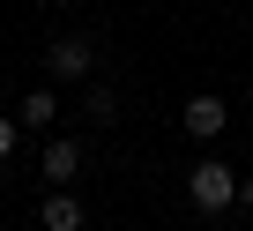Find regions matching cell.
I'll return each mask as SVG.
<instances>
[{"label":"cell","mask_w":253,"mask_h":231,"mask_svg":"<svg viewBox=\"0 0 253 231\" xmlns=\"http://www.w3.org/2000/svg\"><path fill=\"white\" fill-rule=\"evenodd\" d=\"M238 179H246V172H231L223 157H201V164L186 172V201H194L201 216H223V209L238 201Z\"/></svg>","instance_id":"6da1fadb"},{"label":"cell","mask_w":253,"mask_h":231,"mask_svg":"<svg viewBox=\"0 0 253 231\" xmlns=\"http://www.w3.org/2000/svg\"><path fill=\"white\" fill-rule=\"evenodd\" d=\"M45 75L52 82H97V45L89 38H52L45 45Z\"/></svg>","instance_id":"7a4b0ae2"},{"label":"cell","mask_w":253,"mask_h":231,"mask_svg":"<svg viewBox=\"0 0 253 231\" xmlns=\"http://www.w3.org/2000/svg\"><path fill=\"white\" fill-rule=\"evenodd\" d=\"M179 127H186L194 142H216V135L231 127V112H223V97H209V90H201V97H186V104H179Z\"/></svg>","instance_id":"3957f363"},{"label":"cell","mask_w":253,"mask_h":231,"mask_svg":"<svg viewBox=\"0 0 253 231\" xmlns=\"http://www.w3.org/2000/svg\"><path fill=\"white\" fill-rule=\"evenodd\" d=\"M38 179H52V186L82 179V142H45V157H38Z\"/></svg>","instance_id":"277c9868"},{"label":"cell","mask_w":253,"mask_h":231,"mask_svg":"<svg viewBox=\"0 0 253 231\" xmlns=\"http://www.w3.org/2000/svg\"><path fill=\"white\" fill-rule=\"evenodd\" d=\"M38 231H82V201H75L67 186H52V194L38 201Z\"/></svg>","instance_id":"5b68a950"},{"label":"cell","mask_w":253,"mask_h":231,"mask_svg":"<svg viewBox=\"0 0 253 231\" xmlns=\"http://www.w3.org/2000/svg\"><path fill=\"white\" fill-rule=\"evenodd\" d=\"M15 120H23V127H52V120H60V90H52V82H38V90L15 104Z\"/></svg>","instance_id":"8992f818"},{"label":"cell","mask_w":253,"mask_h":231,"mask_svg":"<svg viewBox=\"0 0 253 231\" xmlns=\"http://www.w3.org/2000/svg\"><path fill=\"white\" fill-rule=\"evenodd\" d=\"M82 120H97V127L119 120V90L112 82H82Z\"/></svg>","instance_id":"52a82bcc"},{"label":"cell","mask_w":253,"mask_h":231,"mask_svg":"<svg viewBox=\"0 0 253 231\" xmlns=\"http://www.w3.org/2000/svg\"><path fill=\"white\" fill-rule=\"evenodd\" d=\"M15 142H23V120H15V112H8V120H0V164L15 157Z\"/></svg>","instance_id":"ba28073f"},{"label":"cell","mask_w":253,"mask_h":231,"mask_svg":"<svg viewBox=\"0 0 253 231\" xmlns=\"http://www.w3.org/2000/svg\"><path fill=\"white\" fill-rule=\"evenodd\" d=\"M238 209H253V172H246V179H238Z\"/></svg>","instance_id":"9c48e42d"},{"label":"cell","mask_w":253,"mask_h":231,"mask_svg":"<svg viewBox=\"0 0 253 231\" xmlns=\"http://www.w3.org/2000/svg\"><path fill=\"white\" fill-rule=\"evenodd\" d=\"M246 104H253V82H246Z\"/></svg>","instance_id":"30bf717a"}]
</instances>
